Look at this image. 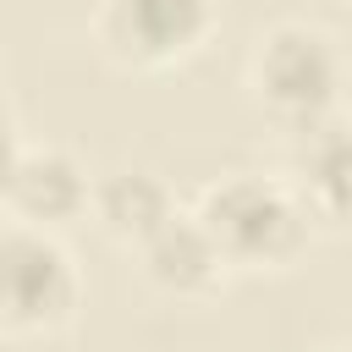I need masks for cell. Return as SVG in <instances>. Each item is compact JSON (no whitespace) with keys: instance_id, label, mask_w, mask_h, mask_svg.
Instances as JSON below:
<instances>
[{"instance_id":"6da1fadb","label":"cell","mask_w":352,"mask_h":352,"mask_svg":"<svg viewBox=\"0 0 352 352\" xmlns=\"http://www.w3.org/2000/svg\"><path fill=\"white\" fill-rule=\"evenodd\" d=\"M198 226L209 231V242L220 248L226 270H275L292 264L308 242V209L297 204L292 182H270V176H226L198 198Z\"/></svg>"},{"instance_id":"7a4b0ae2","label":"cell","mask_w":352,"mask_h":352,"mask_svg":"<svg viewBox=\"0 0 352 352\" xmlns=\"http://www.w3.org/2000/svg\"><path fill=\"white\" fill-rule=\"evenodd\" d=\"M253 94L258 104L297 138L330 121L341 99V55L308 22H280L253 50Z\"/></svg>"},{"instance_id":"3957f363","label":"cell","mask_w":352,"mask_h":352,"mask_svg":"<svg viewBox=\"0 0 352 352\" xmlns=\"http://www.w3.org/2000/svg\"><path fill=\"white\" fill-rule=\"evenodd\" d=\"M77 292H82L77 264L50 231L38 226L0 231V324L55 330L77 314Z\"/></svg>"},{"instance_id":"277c9868","label":"cell","mask_w":352,"mask_h":352,"mask_svg":"<svg viewBox=\"0 0 352 352\" xmlns=\"http://www.w3.org/2000/svg\"><path fill=\"white\" fill-rule=\"evenodd\" d=\"M209 0H104L99 6V44L126 66H170L209 33Z\"/></svg>"},{"instance_id":"5b68a950","label":"cell","mask_w":352,"mask_h":352,"mask_svg":"<svg viewBox=\"0 0 352 352\" xmlns=\"http://www.w3.org/2000/svg\"><path fill=\"white\" fill-rule=\"evenodd\" d=\"M88 192H94L88 170L66 148H22V160L11 170V187H6V204L16 209L22 226L55 231V226H66L88 209Z\"/></svg>"},{"instance_id":"8992f818","label":"cell","mask_w":352,"mask_h":352,"mask_svg":"<svg viewBox=\"0 0 352 352\" xmlns=\"http://www.w3.org/2000/svg\"><path fill=\"white\" fill-rule=\"evenodd\" d=\"M292 192L308 209V220L352 226V126L324 121L314 132H297Z\"/></svg>"},{"instance_id":"52a82bcc","label":"cell","mask_w":352,"mask_h":352,"mask_svg":"<svg viewBox=\"0 0 352 352\" xmlns=\"http://www.w3.org/2000/svg\"><path fill=\"white\" fill-rule=\"evenodd\" d=\"M138 258H143V275L160 292H170V297H209L226 280L220 248L209 242V231L198 226V214H182V209L160 231H148L138 242Z\"/></svg>"},{"instance_id":"ba28073f","label":"cell","mask_w":352,"mask_h":352,"mask_svg":"<svg viewBox=\"0 0 352 352\" xmlns=\"http://www.w3.org/2000/svg\"><path fill=\"white\" fill-rule=\"evenodd\" d=\"M88 209L99 214V226H104L116 242L138 248L148 231H160V226L176 214V198H170V187H165L154 170H110V176L94 182Z\"/></svg>"},{"instance_id":"9c48e42d","label":"cell","mask_w":352,"mask_h":352,"mask_svg":"<svg viewBox=\"0 0 352 352\" xmlns=\"http://www.w3.org/2000/svg\"><path fill=\"white\" fill-rule=\"evenodd\" d=\"M22 160V138H16V121L11 110H0V204H6V187H11V170Z\"/></svg>"}]
</instances>
